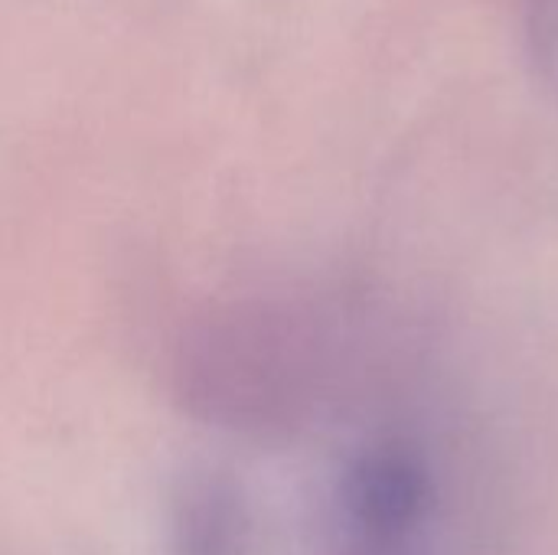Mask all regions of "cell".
Returning <instances> with one entry per match:
<instances>
[{
	"label": "cell",
	"mask_w": 558,
	"mask_h": 555,
	"mask_svg": "<svg viewBox=\"0 0 558 555\" xmlns=\"http://www.w3.org/2000/svg\"><path fill=\"white\" fill-rule=\"evenodd\" d=\"M167 555H252V517L232 484L190 481L173 500Z\"/></svg>",
	"instance_id": "6da1fadb"
},
{
	"label": "cell",
	"mask_w": 558,
	"mask_h": 555,
	"mask_svg": "<svg viewBox=\"0 0 558 555\" xmlns=\"http://www.w3.org/2000/svg\"><path fill=\"white\" fill-rule=\"evenodd\" d=\"M432 527H383L333 517L337 540L330 555H432Z\"/></svg>",
	"instance_id": "7a4b0ae2"
}]
</instances>
